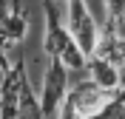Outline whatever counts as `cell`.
<instances>
[{
    "instance_id": "cell-2",
    "label": "cell",
    "mask_w": 125,
    "mask_h": 119,
    "mask_svg": "<svg viewBox=\"0 0 125 119\" xmlns=\"http://www.w3.org/2000/svg\"><path fill=\"white\" fill-rule=\"evenodd\" d=\"M62 3H65V26L71 37L77 40V46L83 48V54L88 57L100 40V26L91 14V6L88 0H62Z\"/></svg>"
},
{
    "instance_id": "cell-3",
    "label": "cell",
    "mask_w": 125,
    "mask_h": 119,
    "mask_svg": "<svg viewBox=\"0 0 125 119\" xmlns=\"http://www.w3.org/2000/svg\"><path fill=\"white\" fill-rule=\"evenodd\" d=\"M68 68L57 60V57H48V68L43 74V94H40V111H43V119L57 116L62 99L68 94Z\"/></svg>"
},
{
    "instance_id": "cell-6",
    "label": "cell",
    "mask_w": 125,
    "mask_h": 119,
    "mask_svg": "<svg viewBox=\"0 0 125 119\" xmlns=\"http://www.w3.org/2000/svg\"><path fill=\"white\" fill-rule=\"evenodd\" d=\"M14 119H43V111H40V96L37 91L31 88V79H23V88H20V108H17Z\"/></svg>"
},
{
    "instance_id": "cell-5",
    "label": "cell",
    "mask_w": 125,
    "mask_h": 119,
    "mask_svg": "<svg viewBox=\"0 0 125 119\" xmlns=\"http://www.w3.org/2000/svg\"><path fill=\"white\" fill-rule=\"evenodd\" d=\"M85 71H88V79L94 85L105 88V91H119L125 85V74L122 68H117L114 63L102 60L100 54H88L85 57Z\"/></svg>"
},
{
    "instance_id": "cell-7",
    "label": "cell",
    "mask_w": 125,
    "mask_h": 119,
    "mask_svg": "<svg viewBox=\"0 0 125 119\" xmlns=\"http://www.w3.org/2000/svg\"><path fill=\"white\" fill-rule=\"evenodd\" d=\"M9 68V60H6V51H0V79H3V74H6Z\"/></svg>"
},
{
    "instance_id": "cell-1",
    "label": "cell",
    "mask_w": 125,
    "mask_h": 119,
    "mask_svg": "<svg viewBox=\"0 0 125 119\" xmlns=\"http://www.w3.org/2000/svg\"><path fill=\"white\" fill-rule=\"evenodd\" d=\"M43 17H46V28H43L46 54L57 57L68 71H85V54L77 46V40L71 37V31H68V26H65L54 0H43Z\"/></svg>"
},
{
    "instance_id": "cell-4",
    "label": "cell",
    "mask_w": 125,
    "mask_h": 119,
    "mask_svg": "<svg viewBox=\"0 0 125 119\" xmlns=\"http://www.w3.org/2000/svg\"><path fill=\"white\" fill-rule=\"evenodd\" d=\"M29 77L26 71V63L17 60V63H9L6 74L0 79V119H14L17 108H20V88H23V79Z\"/></svg>"
}]
</instances>
